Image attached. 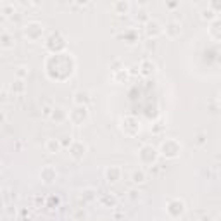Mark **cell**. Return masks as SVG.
<instances>
[{
  "label": "cell",
  "mask_w": 221,
  "mask_h": 221,
  "mask_svg": "<svg viewBox=\"0 0 221 221\" xmlns=\"http://www.w3.org/2000/svg\"><path fill=\"white\" fill-rule=\"evenodd\" d=\"M24 33L30 40H38V36L41 35V26L38 23H30L24 26Z\"/></svg>",
  "instance_id": "1"
},
{
  "label": "cell",
  "mask_w": 221,
  "mask_h": 221,
  "mask_svg": "<svg viewBox=\"0 0 221 221\" xmlns=\"http://www.w3.org/2000/svg\"><path fill=\"white\" fill-rule=\"evenodd\" d=\"M9 35H7V33H4V35H2V47H4V49H10V47H12V45H14V43H12V41H9Z\"/></svg>",
  "instance_id": "2"
},
{
  "label": "cell",
  "mask_w": 221,
  "mask_h": 221,
  "mask_svg": "<svg viewBox=\"0 0 221 221\" xmlns=\"http://www.w3.org/2000/svg\"><path fill=\"white\" fill-rule=\"evenodd\" d=\"M114 174H119V169H118V168H114V169H112V173H110V171H107V178H109V181H116V180H118Z\"/></svg>",
  "instance_id": "3"
},
{
  "label": "cell",
  "mask_w": 221,
  "mask_h": 221,
  "mask_svg": "<svg viewBox=\"0 0 221 221\" xmlns=\"http://www.w3.org/2000/svg\"><path fill=\"white\" fill-rule=\"evenodd\" d=\"M24 90V85H23V81H16V85L12 83V92H23Z\"/></svg>",
  "instance_id": "4"
},
{
  "label": "cell",
  "mask_w": 221,
  "mask_h": 221,
  "mask_svg": "<svg viewBox=\"0 0 221 221\" xmlns=\"http://www.w3.org/2000/svg\"><path fill=\"white\" fill-rule=\"evenodd\" d=\"M135 181H143V174H138V173H135Z\"/></svg>",
  "instance_id": "5"
}]
</instances>
